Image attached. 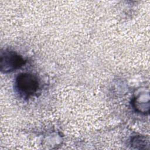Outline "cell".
<instances>
[{"label": "cell", "mask_w": 150, "mask_h": 150, "mask_svg": "<svg viewBox=\"0 0 150 150\" xmlns=\"http://www.w3.org/2000/svg\"><path fill=\"white\" fill-rule=\"evenodd\" d=\"M16 85L20 94L25 97H29L37 91L39 82L34 75L28 73H23L18 76L16 79Z\"/></svg>", "instance_id": "1"}, {"label": "cell", "mask_w": 150, "mask_h": 150, "mask_svg": "<svg viewBox=\"0 0 150 150\" xmlns=\"http://www.w3.org/2000/svg\"><path fill=\"white\" fill-rule=\"evenodd\" d=\"M25 63V60L16 52L5 50L1 52L0 69L2 72L8 73L22 67Z\"/></svg>", "instance_id": "2"}, {"label": "cell", "mask_w": 150, "mask_h": 150, "mask_svg": "<svg viewBox=\"0 0 150 150\" xmlns=\"http://www.w3.org/2000/svg\"><path fill=\"white\" fill-rule=\"evenodd\" d=\"M147 145L148 142L146 141L145 138L141 136L135 137L134 138H132L131 141V145L135 146V148L142 149V146H144V147L145 148V146Z\"/></svg>", "instance_id": "3"}]
</instances>
